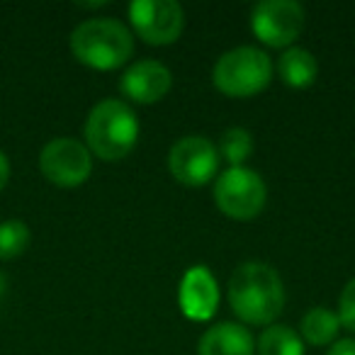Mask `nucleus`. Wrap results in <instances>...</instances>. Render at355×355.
Listing matches in <instances>:
<instances>
[{"label": "nucleus", "instance_id": "423d86ee", "mask_svg": "<svg viewBox=\"0 0 355 355\" xmlns=\"http://www.w3.org/2000/svg\"><path fill=\"white\" fill-rule=\"evenodd\" d=\"M40 168L51 183L61 185V188H76L88 180L90 171H93V156L85 144L69 137H59L42 148Z\"/></svg>", "mask_w": 355, "mask_h": 355}, {"label": "nucleus", "instance_id": "dca6fc26", "mask_svg": "<svg viewBox=\"0 0 355 355\" xmlns=\"http://www.w3.org/2000/svg\"><path fill=\"white\" fill-rule=\"evenodd\" d=\"M217 151H219V156L227 158V161L232 163V168L243 166V161H246V158L253 153L251 132H248V129H243V127L227 129V132L222 134V139H219Z\"/></svg>", "mask_w": 355, "mask_h": 355}, {"label": "nucleus", "instance_id": "a211bd4d", "mask_svg": "<svg viewBox=\"0 0 355 355\" xmlns=\"http://www.w3.org/2000/svg\"><path fill=\"white\" fill-rule=\"evenodd\" d=\"M338 321L345 329L355 331V277L343 287L338 300Z\"/></svg>", "mask_w": 355, "mask_h": 355}, {"label": "nucleus", "instance_id": "f257e3e1", "mask_svg": "<svg viewBox=\"0 0 355 355\" xmlns=\"http://www.w3.org/2000/svg\"><path fill=\"white\" fill-rule=\"evenodd\" d=\"M229 302L246 324H270L285 306V287L268 263H243L232 272Z\"/></svg>", "mask_w": 355, "mask_h": 355}, {"label": "nucleus", "instance_id": "ddd939ff", "mask_svg": "<svg viewBox=\"0 0 355 355\" xmlns=\"http://www.w3.org/2000/svg\"><path fill=\"white\" fill-rule=\"evenodd\" d=\"M277 71H280L282 80L292 88H306L316 80L319 73V64H316L314 54L302 46H290L282 51L280 61H277Z\"/></svg>", "mask_w": 355, "mask_h": 355}, {"label": "nucleus", "instance_id": "4468645a", "mask_svg": "<svg viewBox=\"0 0 355 355\" xmlns=\"http://www.w3.org/2000/svg\"><path fill=\"white\" fill-rule=\"evenodd\" d=\"M261 355H304V343L292 326L272 324L261 334L258 340Z\"/></svg>", "mask_w": 355, "mask_h": 355}, {"label": "nucleus", "instance_id": "f8f14e48", "mask_svg": "<svg viewBox=\"0 0 355 355\" xmlns=\"http://www.w3.org/2000/svg\"><path fill=\"white\" fill-rule=\"evenodd\" d=\"M253 350L251 331L234 321L212 326L200 338V355H253Z\"/></svg>", "mask_w": 355, "mask_h": 355}, {"label": "nucleus", "instance_id": "6ab92c4d", "mask_svg": "<svg viewBox=\"0 0 355 355\" xmlns=\"http://www.w3.org/2000/svg\"><path fill=\"white\" fill-rule=\"evenodd\" d=\"M329 355H355V338H340L334 343Z\"/></svg>", "mask_w": 355, "mask_h": 355}, {"label": "nucleus", "instance_id": "2eb2a0df", "mask_svg": "<svg viewBox=\"0 0 355 355\" xmlns=\"http://www.w3.org/2000/svg\"><path fill=\"white\" fill-rule=\"evenodd\" d=\"M338 314H334L331 309L326 306H314L304 314L302 319V334L309 343L314 345H324V343H331V340L338 336Z\"/></svg>", "mask_w": 355, "mask_h": 355}, {"label": "nucleus", "instance_id": "0eeeda50", "mask_svg": "<svg viewBox=\"0 0 355 355\" xmlns=\"http://www.w3.org/2000/svg\"><path fill=\"white\" fill-rule=\"evenodd\" d=\"M168 166L175 180L185 185H205L212 180V175L219 168V151L209 139L205 137H183L180 141L173 144L171 153H168Z\"/></svg>", "mask_w": 355, "mask_h": 355}, {"label": "nucleus", "instance_id": "9d476101", "mask_svg": "<svg viewBox=\"0 0 355 355\" xmlns=\"http://www.w3.org/2000/svg\"><path fill=\"white\" fill-rule=\"evenodd\" d=\"M171 83L173 76L168 66H163L161 61L144 59L124 71L119 88L127 98L137 100V103H156L171 90Z\"/></svg>", "mask_w": 355, "mask_h": 355}, {"label": "nucleus", "instance_id": "7ed1b4c3", "mask_svg": "<svg viewBox=\"0 0 355 355\" xmlns=\"http://www.w3.org/2000/svg\"><path fill=\"white\" fill-rule=\"evenodd\" d=\"M139 139V119L124 100H103L88 114L85 141L95 156L117 161L134 148Z\"/></svg>", "mask_w": 355, "mask_h": 355}, {"label": "nucleus", "instance_id": "1a4fd4ad", "mask_svg": "<svg viewBox=\"0 0 355 355\" xmlns=\"http://www.w3.org/2000/svg\"><path fill=\"white\" fill-rule=\"evenodd\" d=\"M251 25L266 44L287 46L302 32L304 8L295 0H263L253 8Z\"/></svg>", "mask_w": 355, "mask_h": 355}, {"label": "nucleus", "instance_id": "39448f33", "mask_svg": "<svg viewBox=\"0 0 355 355\" xmlns=\"http://www.w3.org/2000/svg\"><path fill=\"white\" fill-rule=\"evenodd\" d=\"M268 190L263 178L246 166L224 171L214 183L217 207L232 219H253L263 209Z\"/></svg>", "mask_w": 355, "mask_h": 355}, {"label": "nucleus", "instance_id": "9b49d317", "mask_svg": "<svg viewBox=\"0 0 355 355\" xmlns=\"http://www.w3.org/2000/svg\"><path fill=\"white\" fill-rule=\"evenodd\" d=\"M219 287L209 268L195 266L185 272L180 282V306L183 314L193 321H207L217 311Z\"/></svg>", "mask_w": 355, "mask_h": 355}, {"label": "nucleus", "instance_id": "f03ea898", "mask_svg": "<svg viewBox=\"0 0 355 355\" xmlns=\"http://www.w3.org/2000/svg\"><path fill=\"white\" fill-rule=\"evenodd\" d=\"M71 51L90 69L110 71L122 66L134 51V37L114 17L85 20L71 35Z\"/></svg>", "mask_w": 355, "mask_h": 355}, {"label": "nucleus", "instance_id": "412c9836", "mask_svg": "<svg viewBox=\"0 0 355 355\" xmlns=\"http://www.w3.org/2000/svg\"><path fill=\"white\" fill-rule=\"evenodd\" d=\"M6 292H8V282H6V277H3V272H0V302H3Z\"/></svg>", "mask_w": 355, "mask_h": 355}, {"label": "nucleus", "instance_id": "6e6552de", "mask_svg": "<svg viewBox=\"0 0 355 355\" xmlns=\"http://www.w3.org/2000/svg\"><path fill=\"white\" fill-rule=\"evenodd\" d=\"M129 17L148 44H171L185 25V12L175 0H134Z\"/></svg>", "mask_w": 355, "mask_h": 355}, {"label": "nucleus", "instance_id": "20e7f679", "mask_svg": "<svg viewBox=\"0 0 355 355\" xmlns=\"http://www.w3.org/2000/svg\"><path fill=\"white\" fill-rule=\"evenodd\" d=\"M270 56L258 46H236L214 64V85L234 98H246L270 83Z\"/></svg>", "mask_w": 355, "mask_h": 355}, {"label": "nucleus", "instance_id": "f3484780", "mask_svg": "<svg viewBox=\"0 0 355 355\" xmlns=\"http://www.w3.org/2000/svg\"><path fill=\"white\" fill-rule=\"evenodd\" d=\"M30 246V229L20 219L0 224V261H12Z\"/></svg>", "mask_w": 355, "mask_h": 355}, {"label": "nucleus", "instance_id": "aec40b11", "mask_svg": "<svg viewBox=\"0 0 355 355\" xmlns=\"http://www.w3.org/2000/svg\"><path fill=\"white\" fill-rule=\"evenodd\" d=\"M8 178H10V163H8L6 153L0 151V190L6 188V183H8Z\"/></svg>", "mask_w": 355, "mask_h": 355}]
</instances>
